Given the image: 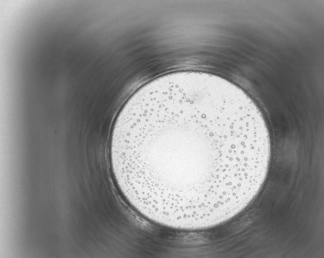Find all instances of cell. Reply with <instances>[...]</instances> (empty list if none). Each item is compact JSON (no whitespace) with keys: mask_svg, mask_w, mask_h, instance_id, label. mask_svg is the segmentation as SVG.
<instances>
[{"mask_svg":"<svg viewBox=\"0 0 324 258\" xmlns=\"http://www.w3.org/2000/svg\"><path fill=\"white\" fill-rule=\"evenodd\" d=\"M271 141L264 117L239 87L183 71L157 78L125 103L111 160L128 202L175 229L218 225L242 211L262 186Z\"/></svg>","mask_w":324,"mask_h":258,"instance_id":"1","label":"cell"}]
</instances>
